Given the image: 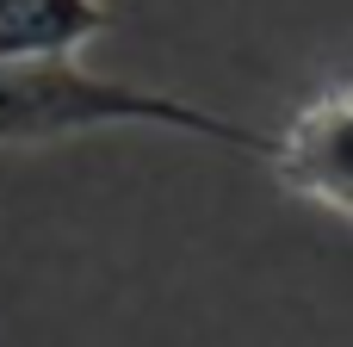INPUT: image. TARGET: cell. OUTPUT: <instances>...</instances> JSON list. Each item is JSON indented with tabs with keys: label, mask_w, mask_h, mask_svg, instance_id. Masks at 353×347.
Segmentation results:
<instances>
[{
	"label": "cell",
	"mask_w": 353,
	"mask_h": 347,
	"mask_svg": "<svg viewBox=\"0 0 353 347\" xmlns=\"http://www.w3.org/2000/svg\"><path fill=\"white\" fill-rule=\"evenodd\" d=\"M118 124H155V130H180L192 143H223L236 155H261L273 161V130L205 112L180 93L161 87H137L118 75H93L74 62H19L0 68V149H31V143H68L87 130H118Z\"/></svg>",
	"instance_id": "obj_1"
},
{
	"label": "cell",
	"mask_w": 353,
	"mask_h": 347,
	"mask_svg": "<svg viewBox=\"0 0 353 347\" xmlns=\"http://www.w3.org/2000/svg\"><path fill=\"white\" fill-rule=\"evenodd\" d=\"M273 137H279L273 143V174L298 199L353 217V87L323 93L316 106L285 118Z\"/></svg>",
	"instance_id": "obj_2"
},
{
	"label": "cell",
	"mask_w": 353,
	"mask_h": 347,
	"mask_svg": "<svg viewBox=\"0 0 353 347\" xmlns=\"http://www.w3.org/2000/svg\"><path fill=\"white\" fill-rule=\"evenodd\" d=\"M105 25V0H0V68L74 62Z\"/></svg>",
	"instance_id": "obj_3"
}]
</instances>
